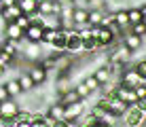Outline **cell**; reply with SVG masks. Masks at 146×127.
<instances>
[{
    "label": "cell",
    "instance_id": "19",
    "mask_svg": "<svg viewBox=\"0 0 146 127\" xmlns=\"http://www.w3.org/2000/svg\"><path fill=\"white\" fill-rule=\"evenodd\" d=\"M17 80H19V85H21V91H23V93H26V91H32L34 87H36V83L32 80V76H30L28 72H26V74H19Z\"/></svg>",
    "mask_w": 146,
    "mask_h": 127
},
{
    "label": "cell",
    "instance_id": "13",
    "mask_svg": "<svg viewBox=\"0 0 146 127\" xmlns=\"http://www.w3.org/2000/svg\"><path fill=\"white\" fill-rule=\"evenodd\" d=\"M123 45H125L129 51H131V53H135V51L142 47V36H138V34H131V32H129V34H125V36H123Z\"/></svg>",
    "mask_w": 146,
    "mask_h": 127
},
{
    "label": "cell",
    "instance_id": "3",
    "mask_svg": "<svg viewBox=\"0 0 146 127\" xmlns=\"http://www.w3.org/2000/svg\"><path fill=\"white\" fill-rule=\"evenodd\" d=\"M114 95H117L119 100H123L125 104H129V106L138 102V95H135L133 87H127V85H123V83L117 85V91H114Z\"/></svg>",
    "mask_w": 146,
    "mask_h": 127
},
{
    "label": "cell",
    "instance_id": "20",
    "mask_svg": "<svg viewBox=\"0 0 146 127\" xmlns=\"http://www.w3.org/2000/svg\"><path fill=\"white\" fill-rule=\"evenodd\" d=\"M80 98H78V93H76V89H66V91H64V93H62V98H59V102H62V104L64 106H68V104H72V102H78Z\"/></svg>",
    "mask_w": 146,
    "mask_h": 127
},
{
    "label": "cell",
    "instance_id": "5",
    "mask_svg": "<svg viewBox=\"0 0 146 127\" xmlns=\"http://www.w3.org/2000/svg\"><path fill=\"white\" fill-rule=\"evenodd\" d=\"M123 116H125V127H138L140 123H142L144 112H142V110H138V106H135V104H131Z\"/></svg>",
    "mask_w": 146,
    "mask_h": 127
},
{
    "label": "cell",
    "instance_id": "30",
    "mask_svg": "<svg viewBox=\"0 0 146 127\" xmlns=\"http://www.w3.org/2000/svg\"><path fill=\"white\" fill-rule=\"evenodd\" d=\"M15 23H17L19 28L23 30V32H26L30 25H32V23H30V17H28V15H21V17H17V19H15Z\"/></svg>",
    "mask_w": 146,
    "mask_h": 127
},
{
    "label": "cell",
    "instance_id": "10",
    "mask_svg": "<svg viewBox=\"0 0 146 127\" xmlns=\"http://www.w3.org/2000/svg\"><path fill=\"white\" fill-rule=\"evenodd\" d=\"M64 112H66V106H64L62 102H55V104H51L47 108V116L51 121H66L64 119Z\"/></svg>",
    "mask_w": 146,
    "mask_h": 127
},
{
    "label": "cell",
    "instance_id": "17",
    "mask_svg": "<svg viewBox=\"0 0 146 127\" xmlns=\"http://www.w3.org/2000/svg\"><path fill=\"white\" fill-rule=\"evenodd\" d=\"M93 76L98 78V83H100V85H106V83H110V78H112V72H110L106 66H100V68L93 72Z\"/></svg>",
    "mask_w": 146,
    "mask_h": 127
},
{
    "label": "cell",
    "instance_id": "27",
    "mask_svg": "<svg viewBox=\"0 0 146 127\" xmlns=\"http://www.w3.org/2000/svg\"><path fill=\"white\" fill-rule=\"evenodd\" d=\"M129 28H131V34H138V36H146V23H144V21L133 23V25H129Z\"/></svg>",
    "mask_w": 146,
    "mask_h": 127
},
{
    "label": "cell",
    "instance_id": "21",
    "mask_svg": "<svg viewBox=\"0 0 146 127\" xmlns=\"http://www.w3.org/2000/svg\"><path fill=\"white\" fill-rule=\"evenodd\" d=\"M4 87H7V91H9V95L11 98H17V95H21L23 91H21V85H19V80L15 78V80H7V83H2Z\"/></svg>",
    "mask_w": 146,
    "mask_h": 127
},
{
    "label": "cell",
    "instance_id": "12",
    "mask_svg": "<svg viewBox=\"0 0 146 127\" xmlns=\"http://www.w3.org/2000/svg\"><path fill=\"white\" fill-rule=\"evenodd\" d=\"M114 38H117V34H114V32H112L110 28H102L95 40L100 43V47H110V45L114 43Z\"/></svg>",
    "mask_w": 146,
    "mask_h": 127
},
{
    "label": "cell",
    "instance_id": "38",
    "mask_svg": "<svg viewBox=\"0 0 146 127\" xmlns=\"http://www.w3.org/2000/svg\"><path fill=\"white\" fill-rule=\"evenodd\" d=\"M4 72H7V68H4V66H0V78L4 76Z\"/></svg>",
    "mask_w": 146,
    "mask_h": 127
},
{
    "label": "cell",
    "instance_id": "37",
    "mask_svg": "<svg viewBox=\"0 0 146 127\" xmlns=\"http://www.w3.org/2000/svg\"><path fill=\"white\" fill-rule=\"evenodd\" d=\"M15 127H32V123H30V121H17Z\"/></svg>",
    "mask_w": 146,
    "mask_h": 127
},
{
    "label": "cell",
    "instance_id": "18",
    "mask_svg": "<svg viewBox=\"0 0 146 127\" xmlns=\"http://www.w3.org/2000/svg\"><path fill=\"white\" fill-rule=\"evenodd\" d=\"M17 4L23 11V15H30V13L38 11V0H17Z\"/></svg>",
    "mask_w": 146,
    "mask_h": 127
},
{
    "label": "cell",
    "instance_id": "6",
    "mask_svg": "<svg viewBox=\"0 0 146 127\" xmlns=\"http://www.w3.org/2000/svg\"><path fill=\"white\" fill-rule=\"evenodd\" d=\"M121 83L127 85V87H138V85L142 83V78L138 76L135 68H125L123 72H121Z\"/></svg>",
    "mask_w": 146,
    "mask_h": 127
},
{
    "label": "cell",
    "instance_id": "22",
    "mask_svg": "<svg viewBox=\"0 0 146 127\" xmlns=\"http://www.w3.org/2000/svg\"><path fill=\"white\" fill-rule=\"evenodd\" d=\"M106 11H100V9H89V17H87V23L89 25H100L102 23V17Z\"/></svg>",
    "mask_w": 146,
    "mask_h": 127
},
{
    "label": "cell",
    "instance_id": "41",
    "mask_svg": "<svg viewBox=\"0 0 146 127\" xmlns=\"http://www.w3.org/2000/svg\"><path fill=\"white\" fill-rule=\"evenodd\" d=\"M7 127H15V125H7Z\"/></svg>",
    "mask_w": 146,
    "mask_h": 127
},
{
    "label": "cell",
    "instance_id": "1",
    "mask_svg": "<svg viewBox=\"0 0 146 127\" xmlns=\"http://www.w3.org/2000/svg\"><path fill=\"white\" fill-rule=\"evenodd\" d=\"M19 112V104L15 102V98H9L4 102H0V119H2V125H15V116Z\"/></svg>",
    "mask_w": 146,
    "mask_h": 127
},
{
    "label": "cell",
    "instance_id": "26",
    "mask_svg": "<svg viewBox=\"0 0 146 127\" xmlns=\"http://www.w3.org/2000/svg\"><path fill=\"white\" fill-rule=\"evenodd\" d=\"M133 68H135V72H138V76L142 78V83H146V59H140Z\"/></svg>",
    "mask_w": 146,
    "mask_h": 127
},
{
    "label": "cell",
    "instance_id": "36",
    "mask_svg": "<svg viewBox=\"0 0 146 127\" xmlns=\"http://www.w3.org/2000/svg\"><path fill=\"white\" fill-rule=\"evenodd\" d=\"M17 0H0V11L2 9H7V7H11V4H15Z\"/></svg>",
    "mask_w": 146,
    "mask_h": 127
},
{
    "label": "cell",
    "instance_id": "23",
    "mask_svg": "<svg viewBox=\"0 0 146 127\" xmlns=\"http://www.w3.org/2000/svg\"><path fill=\"white\" fill-rule=\"evenodd\" d=\"M38 13L42 15H51L53 13V0H44V2H38Z\"/></svg>",
    "mask_w": 146,
    "mask_h": 127
},
{
    "label": "cell",
    "instance_id": "31",
    "mask_svg": "<svg viewBox=\"0 0 146 127\" xmlns=\"http://www.w3.org/2000/svg\"><path fill=\"white\" fill-rule=\"evenodd\" d=\"M13 64V57L9 53H4L2 49H0V66H4V68H9V66Z\"/></svg>",
    "mask_w": 146,
    "mask_h": 127
},
{
    "label": "cell",
    "instance_id": "14",
    "mask_svg": "<svg viewBox=\"0 0 146 127\" xmlns=\"http://www.w3.org/2000/svg\"><path fill=\"white\" fill-rule=\"evenodd\" d=\"M66 38H68V30H66V28L55 30V38H53L51 47L57 49V51H64V49H66Z\"/></svg>",
    "mask_w": 146,
    "mask_h": 127
},
{
    "label": "cell",
    "instance_id": "2",
    "mask_svg": "<svg viewBox=\"0 0 146 127\" xmlns=\"http://www.w3.org/2000/svg\"><path fill=\"white\" fill-rule=\"evenodd\" d=\"M83 114H85V100H78V102H72V104H68V106H66L64 119L72 123V121H78Z\"/></svg>",
    "mask_w": 146,
    "mask_h": 127
},
{
    "label": "cell",
    "instance_id": "15",
    "mask_svg": "<svg viewBox=\"0 0 146 127\" xmlns=\"http://www.w3.org/2000/svg\"><path fill=\"white\" fill-rule=\"evenodd\" d=\"M112 21L117 23L121 30H123V28H129V15H127V9H119V11H112Z\"/></svg>",
    "mask_w": 146,
    "mask_h": 127
},
{
    "label": "cell",
    "instance_id": "4",
    "mask_svg": "<svg viewBox=\"0 0 146 127\" xmlns=\"http://www.w3.org/2000/svg\"><path fill=\"white\" fill-rule=\"evenodd\" d=\"M70 53H83V40H80L76 30H68V38H66V49Z\"/></svg>",
    "mask_w": 146,
    "mask_h": 127
},
{
    "label": "cell",
    "instance_id": "9",
    "mask_svg": "<svg viewBox=\"0 0 146 127\" xmlns=\"http://www.w3.org/2000/svg\"><path fill=\"white\" fill-rule=\"evenodd\" d=\"M42 32H44V28L42 25H38V23H32L30 28L23 32V38L30 40V43H40L42 40Z\"/></svg>",
    "mask_w": 146,
    "mask_h": 127
},
{
    "label": "cell",
    "instance_id": "29",
    "mask_svg": "<svg viewBox=\"0 0 146 127\" xmlns=\"http://www.w3.org/2000/svg\"><path fill=\"white\" fill-rule=\"evenodd\" d=\"M53 38H55V30L44 28V32H42V40H40V43H44V45H51V43H53Z\"/></svg>",
    "mask_w": 146,
    "mask_h": 127
},
{
    "label": "cell",
    "instance_id": "28",
    "mask_svg": "<svg viewBox=\"0 0 146 127\" xmlns=\"http://www.w3.org/2000/svg\"><path fill=\"white\" fill-rule=\"evenodd\" d=\"M74 89H76V93H78V98H80V100H85V98H89V95H91V91H89L87 87H85V83L74 85Z\"/></svg>",
    "mask_w": 146,
    "mask_h": 127
},
{
    "label": "cell",
    "instance_id": "35",
    "mask_svg": "<svg viewBox=\"0 0 146 127\" xmlns=\"http://www.w3.org/2000/svg\"><path fill=\"white\" fill-rule=\"evenodd\" d=\"M51 127H70V121H53Z\"/></svg>",
    "mask_w": 146,
    "mask_h": 127
},
{
    "label": "cell",
    "instance_id": "43",
    "mask_svg": "<svg viewBox=\"0 0 146 127\" xmlns=\"http://www.w3.org/2000/svg\"><path fill=\"white\" fill-rule=\"evenodd\" d=\"M144 85H146V83H144Z\"/></svg>",
    "mask_w": 146,
    "mask_h": 127
},
{
    "label": "cell",
    "instance_id": "24",
    "mask_svg": "<svg viewBox=\"0 0 146 127\" xmlns=\"http://www.w3.org/2000/svg\"><path fill=\"white\" fill-rule=\"evenodd\" d=\"M127 15H129V25L142 21V13H140V7H138V9H127Z\"/></svg>",
    "mask_w": 146,
    "mask_h": 127
},
{
    "label": "cell",
    "instance_id": "32",
    "mask_svg": "<svg viewBox=\"0 0 146 127\" xmlns=\"http://www.w3.org/2000/svg\"><path fill=\"white\" fill-rule=\"evenodd\" d=\"M133 91H135V95H138V100H140V98H144V95H146V85H144V83H140L138 87H133Z\"/></svg>",
    "mask_w": 146,
    "mask_h": 127
},
{
    "label": "cell",
    "instance_id": "25",
    "mask_svg": "<svg viewBox=\"0 0 146 127\" xmlns=\"http://www.w3.org/2000/svg\"><path fill=\"white\" fill-rule=\"evenodd\" d=\"M83 83H85V87H87L89 91H91V93H93V91H98V89H100V83H98V78H95L93 74H89L87 78L83 80Z\"/></svg>",
    "mask_w": 146,
    "mask_h": 127
},
{
    "label": "cell",
    "instance_id": "11",
    "mask_svg": "<svg viewBox=\"0 0 146 127\" xmlns=\"http://www.w3.org/2000/svg\"><path fill=\"white\" fill-rule=\"evenodd\" d=\"M4 38L9 40H23V30L19 28L15 21L7 23V28H4Z\"/></svg>",
    "mask_w": 146,
    "mask_h": 127
},
{
    "label": "cell",
    "instance_id": "16",
    "mask_svg": "<svg viewBox=\"0 0 146 127\" xmlns=\"http://www.w3.org/2000/svg\"><path fill=\"white\" fill-rule=\"evenodd\" d=\"M2 51H4V53H9L11 57H15V55L21 51V40H9V38H4Z\"/></svg>",
    "mask_w": 146,
    "mask_h": 127
},
{
    "label": "cell",
    "instance_id": "33",
    "mask_svg": "<svg viewBox=\"0 0 146 127\" xmlns=\"http://www.w3.org/2000/svg\"><path fill=\"white\" fill-rule=\"evenodd\" d=\"M11 95H9V91H7V87H4L2 83H0V102H4V100H9Z\"/></svg>",
    "mask_w": 146,
    "mask_h": 127
},
{
    "label": "cell",
    "instance_id": "34",
    "mask_svg": "<svg viewBox=\"0 0 146 127\" xmlns=\"http://www.w3.org/2000/svg\"><path fill=\"white\" fill-rule=\"evenodd\" d=\"M135 106H138V110H142V112H146V95H144V98H140L138 102H135Z\"/></svg>",
    "mask_w": 146,
    "mask_h": 127
},
{
    "label": "cell",
    "instance_id": "39",
    "mask_svg": "<svg viewBox=\"0 0 146 127\" xmlns=\"http://www.w3.org/2000/svg\"><path fill=\"white\" fill-rule=\"evenodd\" d=\"M93 127H106V125H102V123H95Z\"/></svg>",
    "mask_w": 146,
    "mask_h": 127
},
{
    "label": "cell",
    "instance_id": "7",
    "mask_svg": "<svg viewBox=\"0 0 146 127\" xmlns=\"http://www.w3.org/2000/svg\"><path fill=\"white\" fill-rule=\"evenodd\" d=\"M28 74L32 76V80L36 85H42L44 80H47V70H44L42 64H32V66H30V70H28Z\"/></svg>",
    "mask_w": 146,
    "mask_h": 127
},
{
    "label": "cell",
    "instance_id": "40",
    "mask_svg": "<svg viewBox=\"0 0 146 127\" xmlns=\"http://www.w3.org/2000/svg\"><path fill=\"white\" fill-rule=\"evenodd\" d=\"M0 127H4V125H2V119H0Z\"/></svg>",
    "mask_w": 146,
    "mask_h": 127
},
{
    "label": "cell",
    "instance_id": "8",
    "mask_svg": "<svg viewBox=\"0 0 146 127\" xmlns=\"http://www.w3.org/2000/svg\"><path fill=\"white\" fill-rule=\"evenodd\" d=\"M23 15V11L21 9H19V4L15 2V4H11V7H7V9H2V11H0V17L4 19V21L7 23H11V21H15V19L17 17H21Z\"/></svg>",
    "mask_w": 146,
    "mask_h": 127
},
{
    "label": "cell",
    "instance_id": "42",
    "mask_svg": "<svg viewBox=\"0 0 146 127\" xmlns=\"http://www.w3.org/2000/svg\"><path fill=\"white\" fill-rule=\"evenodd\" d=\"M38 2H44V0H38Z\"/></svg>",
    "mask_w": 146,
    "mask_h": 127
}]
</instances>
